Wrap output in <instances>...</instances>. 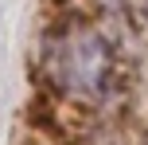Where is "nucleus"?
Here are the masks:
<instances>
[{
	"label": "nucleus",
	"instance_id": "obj_1",
	"mask_svg": "<svg viewBox=\"0 0 148 145\" xmlns=\"http://www.w3.org/2000/svg\"><path fill=\"white\" fill-rule=\"evenodd\" d=\"M47 67L70 98L94 102L101 94H109L117 63H113V47L94 28H66L62 35L51 39Z\"/></svg>",
	"mask_w": 148,
	"mask_h": 145
},
{
	"label": "nucleus",
	"instance_id": "obj_2",
	"mask_svg": "<svg viewBox=\"0 0 148 145\" xmlns=\"http://www.w3.org/2000/svg\"><path fill=\"white\" fill-rule=\"evenodd\" d=\"M144 8H148V0H144Z\"/></svg>",
	"mask_w": 148,
	"mask_h": 145
}]
</instances>
